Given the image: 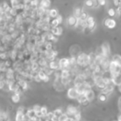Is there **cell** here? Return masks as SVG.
Masks as SVG:
<instances>
[{"instance_id":"836d02e7","label":"cell","mask_w":121,"mask_h":121,"mask_svg":"<svg viewBox=\"0 0 121 121\" xmlns=\"http://www.w3.org/2000/svg\"><path fill=\"white\" fill-rule=\"evenodd\" d=\"M108 14H109L110 17H114V15H115V11L113 8H109V10H108Z\"/></svg>"},{"instance_id":"ab89813d","label":"cell","mask_w":121,"mask_h":121,"mask_svg":"<svg viewBox=\"0 0 121 121\" xmlns=\"http://www.w3.org/2000/svg\"><path fill=\"white\" fill-rule=\"evenodd\" d=\"M32 0H23V3H24L25 4H31V2H32Z\"/></svg>"},{"instance_id":"e575fe53","label":"cell","mask_w":121,"mask_h":121,"mask_svg":"<svg viewBox=\"0 0 121 121\" xmlns=\"http://www.w3.org/2000/svg\"><path fill=\"white\" fill-rule=\"evenodd\" d=\"M33 109L35 110L36 113H38V112H41V109H42V107H41L40 105H34V107H33Z\"/></svg>"},{"instance_id":"ac0fdd59","label":"cell","mask_w":121,"mask_h":121,"mask_svg":"<svg viewBox=\"0 0 121 121\" xmlns=\"http://www.w3.org/2000/svg\"><path fill=\"white\" fill-rule=\"evenodd\" d=\"M111 61H113V62L119 64V66H121V56H119V55H114L112 56V60Z\"/></svg>"},{"instance_id":"484cf974","label":"cell","mask_w":121,"mask_h":121,"mask_svg":"<svg viewBox=\"0 0 121 121\" xmlns=\"http://www.w3.org/2000/svg\"><path fill=\"white\" fill-rule=\"evenodd\" d=\"M70 77L69 78H61V82H62V84L64 85V86L68 85L69 83H70Z\"/></svg>"},{"instance_id":"d6a6232c","label":"cell","mask_w":121,"mask_h":121,"mask_svg":"<svg viewBox=\"0 0 121 121\" xmlns=\"http://www.w3.org/2000/svg\"><path fill=\"white\" fill-rule=\"evenodd\" d=\"M85 5L87 7H93V2L92 0H86L85 1Z\"/></svg>"},{"instance_id":"ee69618b","label":"cell","mask_w":121,"mask_h":121,"mask_svg":"<svg viewBox=\"0 0 121 121\" xmlns=\"http://www.w3.org/2000/svg\"><path fill=\"white\" fill-rule=\"evenodd\" d=\"M119 121H121V114L119 116Z\"/></svg>"},{"instance_id":"5bb4252c","label":"cell","mask_w":121,"mask_h":121,"mask_svg":"<svg viewBox=\"0 0 121 121\" xmlns=\"http://www.w3.org/2000/svg\"><path fill=\"white\" fill-rule=\"evenodd\" d=\"M67 22H68V24L70 25V26H76V24H77L78 23V18H76L75 16H70L68 18V20H67Z\"/></svg>"},{"instance_id":"4dcf8cb0","label":"cell","mask_w":121,"mask_h":121,"mask_svg":"<svg viewBox=\"0 0 121 121\" xmlns=\"http://www.w3.org/2000/svg\"><path fill=\"white\" fill-rule=\"evenodd\" d=\"M69 119V118L67 117L66 114H63L59 117V120H58V121H67V119Z\"/></svg>"},{"instance_id":"ffe728a7","label":"cell","mask_w":121,"mask_h":121,"mask_svg":"<svg viewBox=\"0 0 121 121\" xmlns=\"http://www.w3.org/2000/svg\"><path fill=\"white\" fill-rule=\"evenodd\" d=\"M82 12H82V10H81V8H76L75 9V13H74V16H75L76 18H78V19H79V18H81Z\"/></svg>"},{"instance_id":"44dd1931","label":"cell","mask_w":121,"mask_h":121,"mask_svg":"<svg viewBox=\"0 0 121 121\" xmlns=\"http://www.w3.org/2000/svg\"><path fill=\"white\" fill-rule=\"evenodd\" d=\"M24 120V114L23 112H17L16 121H23Z\"/></svg>"},{"instance_id":"4fadbf2b","label":"cell","mask_w":121,"mask_h":121,"mask_svg":"<svg viewBox=\"0 0 121 121\" xmlns=\"http://www.w3.org/2000/svg\"><path fill=\"white\" fill-rule=\"evenodd\" d=\"M66 112H67V114H69V115H75V114L78 112V110L75 106L70 105V106H68V108H67Z\"/></svg>"},{"instance_id":"f546056e","label":"cell","mask_w":121,"mask_h":121,"mask_svg":"<svg viewBox=\"0 0 121 121\" xmlns=\"http://www.w3.org/2000/svg\"><path fill=\"white\" fill-rule=\"evenodd\" d=\"M88 15L86 14V12H82V14H81V18H79L80 20H81V22H83V21H86L87 20V18H88Z\"/></svg>"},{"instance_id":"8d00e7d4","label":"cell","mask_w":121,"mask_h":121,"mask_svg":"<svg viewBox=\"0 0 121 121\" xmlns=\"http://www.w3.org/2000/svg\"><path fill=\"white\" fill-rule=\"evenodd\" d=\"M92 2H93V7L94 8H97L100 4H99V1L98 0H92Z\"/></svg>"},{"instance_id":"83f0119b","label":"cell","mask_w":121,"mask_h":121,"mask_svg":"<svg viewBox=\"0 0 121 121\" xmlns=\"http://www.w3.org/2000/svg\"><path fill=\"white\" fill-rule=\"evenodd\" d=\"M54 115L57 116L58 118L60 117V116L62 115V114H63V113H62V110L61 109H56V110H54Z\"/></svg>"},{"instance_id":"e0dca14e","label":"cell","mask_w":121,"mask_h":121,"mask_svg":"<svg viewBox=\"0 0 121 121\" xmlns=\"http://www.w3.org/2000/svg\"><path fill=\"white\" fill-rule=\"evenodd\" d=\"M27 115L28 118H30V119H33V118L37 117V113L35 112V110H34L33 109H28L27 112Z\"/></svg>"},{"instance_id":"ba28073f","label":"cell","mask_w":121,"mask_h":121,"mask_svg":"<svg viewBox=\"0 0 121 121\" xmlns=\"http://www.w3.org/2000/svg\"><path fill=\"white\" fill-rule=\"evenodd\" d=\"M51 32L53 34V35H55L56 37H57V36L62 35V32H63V29H62V27H59V26L56 27H51Z\"/></svg>"},{"instance_id":"d4e9b609","label":"cell","mask_w":121,"mask_h":121,"mask_svg":"<svg viewBox=\"0 0 121 121\" xmlns=\"http://www.w3.org/2000/svg\"><path fill=\"white\" fill-rule=\"evenodd\" d=\"M10 2H11V6L13 8H16L18 4H19V0H10Z\"/></svg>"},{"instance_id":"2e32d148","label":"cell","mask_w":121,"mask_h":121,"mask_svg":"<svg viewBox=\"0 0 121 121\" xmlns=\"http://www.w3.org/2000/svg\"><path fill=\"white\" fill-rule=\"evenodd\" d=\"M17 82H18V86L21 87V89L23 90H26L27 89V83L26 81H24V80H20V81H18Z\"/></svg>"},{"instance_id":"b9f144b4","label":"cell","mask_w":121,"mask_h":121,"mask_svg":"<svg viewBox=\"0 0 121 121\" xmlns=\"http://www.w3.org/2000/svg\"><path fill=\"white\" fill-rule=\"evenodd\" d=\"M119 106L120 107V109H121V98L119 100Z\"/></svg>"},{"instance_id":"8fae6325","label":"cell","mask_w":121,"mask_h":121,"mask_svg":"<svg viewBox=\"0 0 121 121\" xmlns=\"http://www.w3.org/2000/svg\"><path fill=\"white\" fill-rule=\"evenodd\" d=\"M85 95L86 96V99H87L88 101H92L95 98V93L92 90H87V91L85 93Z\"/></svg>"},{"instance_id":"3957f363","label":"cell","mask_w":121,"mask_h":121,"mask_svg":"<svg viewBox=\"0 0 121 121\" xmlns=\"http://www.w3.org/2000/svg\"><path fill=\"white\" fill-rule=\"evenodd\" d=\"M59 64H60V69L63 70V69H69L70 66V62L69 58H62L59 60Z\"/></svg>"},{"instance_id":"8992f818","label":"cell","mask_w":121,"mask_h":121,"mask_svg":"<svg viewBox=\"0 0 121 121\" xmlns=\"http://www.w3.org/2000/svg\"><path fill=\"white\" fill-rule=\"evenodd\" d=\"M105 26H106L109 29H113L115 27L116 22L114 19H110V18H106L105 20Z\"/></svg>"},{"instance_id":"1f68e13d","label":"cell","mask_w":121,"mask_h":121,"mask_svg":"<svg viewBox=\"0 0 121 121\" xmlns=\"http://www.w3.org/2000/svg\"><path fill=\"white\" fill-rule=\"evenodd\" d=\"M41 112H42V115H43V116L47 115V114H48V113H47V108L46 106H43V107H42Z\"/></svg>"},{"instance_id":"f6af8a7d","label":"cell","mask_w":121,"mask_h":121,"mask_svg":"<svg viewBox=\"0 0 121 121\" xmlns=\"http://www.w3.org/2000/svg\"><path fill=\"white\" fill-rule=\"evenodd\" d=\"M71 119H67V121H71Z\"/></svg>"},{"instance_id":"d6986e66","label":"cell","mask_w":121,"mask_h":121,"mask_svg":"<svg viewBox=\"0 0 121 121\" xmlns=\"http://www.w3.org/2000/svg\"><path fill=\"white\" fill-rule=\"evenodd\" d=\"M59 16L58 15V12L56 9H50V17H51V18H52V19H54V18H56L57 17Z\"/></svg>"},{"instance_id":"d590c367","label":"cell","mask_w":121,"mask_h":121,"mask_svg":"<svg viewBox=\"0 0 121 121\" xmlns=\"http://www.w3.org/2000/svg\"><path fill=\"white\" fill-rule=\"evenodd\" d=\"M74 118H75L74 119H75L76 121H79L80 119H81V113L77 112L76 114H75V115H74Z\"/></svg>"},{"instance_id":"60d3db41","label":"cell","mask_w":121,"mask_h":121,"mask_svg":"<svg viewBox=\"0 0 121 121\" xmlns=\"http://www.w3.org/2000/svg\"><path fill=\"white\" fill-rule=\"evenodd\" d=\"M23 110H24V108L23 107H19L18 109V112H23Z\"/></svg>"},{"instance_id":"7402d4cb","label":"cell","mask_w":121,"mask_h":121,"mask_svg":"<svg viewBox=\"0 0 121 121\" xmlns=\"http://www.w3.org/2000/svg\"><path fill=\"white\" fill-rule=\"evenodd\" d=\"M78 101H79V103H81V105H82L83 103H85L86 101H87V99H86V96L85 95H79V97L77 98Z\"/></svg>"},{"instance_id":"bcb514c9","label":"cell","mask_w":121,"mask_h":121,"mask_svg":"<svg viewBox=\"0 0 121 121\" xmlns=\"http://www.w3.org/2000/svg\"><path fill=\"white\" fill-rule=\"evenodd\" d=\"M46 121H50V120H46Z\"/></svg>"},{"instance_id":"9c48e42d","label":"cell","mask_w":121,"mask_h":121,"mask_svg":"<svg viewBox=\"0 0 121 121\" xmlns=\"http://www.w3.org/2000/svg\"><path fill=\"white\" fill-rule=\"evenodd\" d=\"M38 75H39V77L41 78V80H42V81H44V82H47V81H49V75H47L43 70H39Z\"/></svg>"},{"instance_id":"30bf717a","label":"cell","mask_w":121,"mask_h":121,"mask_svg":"<svg viewBox=\"0 0 121 121\" xmlns=\"http://www.w3.org/2000/svg\"><path fill=\"white\" fill-rule=\"evenodd\" d=\"M112 82L114 83L115 86H119L121 84V73L118 74V75L112 76Z\"/></svg>"},{"instance_id":"f35d334b","label":"cell","mask_w":121,"mask_h":121,"mask_svg":"<svg viewBox=\"0 0 121 121\" xmlns=\"http://www.w3.org/2000/svg\"><path fill=\"white\" fill-rule=\"evenodd\" d=\"M56 19L58 20V22H59L60 24H61V23H62V17L61 16V15H59V16H58L57 18H56Z\"/></svg>"},{"instance_id":"6da1fadb","label":"cell","mask_w":121,"mask_h":121,"mask_svg":"<svg viewBox=\"0 0 121 121\" xmlns=\"http://www.w3.org/2000/svg\"><path fill=\"white\" fill-rule=\"evenodd\" d=\"M77 59V65L80 66H89V55L86 54V53H81L79 56L76 57Z\"/></svg>"},{"instance_id":"4316f807","label":"cell","mask_w":121,"mask_h":121,"mask_svg":"<svg viewBox=\"0 0 121 121\" xmlns=\"http://www.w3.org/2000/svg\"><path fill=\"white\" fill-rule=\"evenodd\" d=\"M86 22H87V23H88V26H90V25H92L95 23V19H94L93 17L89 16L87 18V20H86Z\"/></svg>"},{"instance_id":"74e56055","label":"cell","mask_w":121,"mask_h":121,"mask_svg":"<svg viewBox=\"0 0 121 121\" xmlns=\"http://www.w3.org/2000/svg\"><path fill=\"white\" fill-rule=\"evenodd\" d=\"M99 1V4L100 6H105L106 4V1L105 0H98Z\"/></svg>"},{"instance_id":"cb8c5ba5","label":"cell","mask_w":121,"mask_h":121,"mask_svg":"<svg viewBox=\"0 0 121 121\" xmlns=\"http://www.w3.org/2000/svg\"><path fill=\"white\" fill-rule=\"evenodd\" d=\"M12 100L14 102V103H18V102L20 100V95L14 93L12 96Z\"/></svg>"},{"instance_id":"7c38bea8","label":"cell","mask_w":121,"mask_h":121,"mask_svg":"<svg viewBox=\"0 0 121 121\" xmlns=\"http://www.w3.org/2000/svg\"><path fill=\"white\" fill-rule=\"evenodd\" d=\"M40 7H42V8H44L45 10H47L48 8L51 6V1L50 0H41L40 3Z\"/></svg>"},{"instance_id":"f1b7e54d","label":"cell","mask_w":121,"mask_h":121,"mask_svg":"<svg viewBox=\"0 0 121 121\" xmlns=\"http://www.w3.org/2000/svg\"><path fill=\"white\" fill-rule=\"evenodd\" d=\"M99 100H100V101L102 102H105L106 101V100H107V95H105V94H100V95H99Z\"/></svg>"},{"instance_id":"5b68a950","label":"cell","mask_w":121,"mask_h":121,"mask_svg":"<svg viewBox=\"0 0 121 121\" xmlns=\"http://www.w3.org/2000/svg\"><path fill=\"white\" fill-rule=\"evenodd\" d=\"M79 93L75 87H71L67 91V96L70 99H77L79 97Z\"/></svg>"},{"instance_id":"7a4b0ae2","label":"cell","mask_w":121,"mask_h":121,"mask_svg":"<svg viewBox=\"0 0 121 121\" xmlns=\"http://www.w3.org/2000/svg\"><path fill=\"white\" fill-rule=\"evenodd\" d=\"M109 71L110 72L111 76H114V75L121 73V66H119V64H117L116 62L111 61Z\"/></svg>"},{"instance_id":"603a6c76","label":"cell","mask_w":121,"mask_h":121,"mask_svg":"<svg viewBox=\"0 0 121 121\" xmlns=\"http://www.w3.org/2000/svg\"><path fill=\"white\" fill-rule=\"evenodd\" d=\"M59 22L56 18H54V19H51V22H50V25L51 26V27H58L59 25Z\"/></svg>"},{"instance_id":"277c9868","label":"cell","mask_w":121,"mask_h":121,"mask_svg":"<svg viewBox=\"0 0 121 121\" xmlns=\"http://www.w3.org/2000/svg\"><path fill=\"white\" fill-rule=\"evenodd\" d=\"M101 49L102 52H103V56L105 57H109L110 55V47H109L108 42H104L101 45Z\"/></svg>"},{"instance_id":"7bdbcfd3","label":"cell","mask_w":121,"mask_h":121,"mask_svg":"<svg viewBox=\"0 0 121 121\" xmlns=\"http://www.w3.org/2000/svg\"><path fill=\"white\" fill-rule=\"evenodd\" d=\"M118 87H119V92H121V84L119 85V86H118Z\"/></svg>"},{"instance_id":"9a60e30c","label":"cell","mask_w":121,"mask_h":121,"mask_svg":"<svg viewBox=\"0 0 121 121\" xmlns=\"http://www.w3.org/2000/svg\"><path fill=\"white\" fill-rule=\"evenodd\" d=\"M70 75V70L69 69H63L61 70V78H69Z\"/></svg>"},{"instance_id":"52a82bcc","label":"cell","mask_w":121,"mask_h":121,"mask_svg":"<svg viewBox=\"0 0 121 121\" xmlns=\"http://www.w3.org/2000/svg\"><path fill=\"white\" fill-rule=\"evenodd\" d=\"M48 66L52 70H61L60 69V64H59V61H51L49 62L48 63Z\"/></svg>"}]
</instances>
